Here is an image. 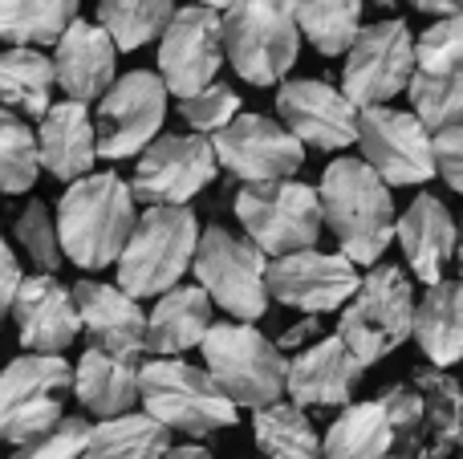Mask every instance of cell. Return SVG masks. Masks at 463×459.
<instances>
[{
  "label": "cell",
  "instance_id": "obj_30",
  "mask_svg": "<svg viewBox=\"0 0 463 459\" xmlns=\"http://www.w3.org/2000/svg\"><path fill=\"white\" fill-rule=\"evenodd\" d=\"M171 452V431L146 411L98 419L81 459H163Z\"/></svg>",
  "mask_w": 463,
  "mask_h": 459
},
{
  "label": "cell",
  "instance_id": "obj_48",
  "mask_svg": "<svg viewBox=\"0 0 463 459\" xmlns=\"http://www.w3.org/2000/svg\"><path fill=\"white\" fill-rule=\"evenodd\" d=\"M195 5H203V8H216V13H224V8H232L236 0H195Z\"/></svg>",
  "mask_w": 463,
  "mask_h": 459
},
{
  "label": "cell",
  "instance_id": "obj_19",
  "mask_svg": "<svg viewBox=\"0 0 463 459\" xmlns=\"http://www.w3.org/2000/svg\"><path fill=\"white\" fill-rule=\"evenodd\" d=\"M362 374V358L345 346L342 338H317L313 346H305L297 358H288V382H285V395L288 403L297 407H350L354 403V390H358Z\"/></svg>",
  "mask_w": 463,
  "mask_h": 459
},
{
  "label": "cell",
  "instance_id": "obj_37",
  "mask_svg": "<svg viewBox=\"0 0 463 459\" xmlns=\"http://www.w3.org/2000/svg\"><path fill=\"white\" fill-rule=\"evenodd\" d=\"M407 98H411V114L423 122L431 135L448 126H459L463 122V70H451V73H423L415 70L407 86Z\"/></svg>",
  "mask_w": 463,
  "mask_h": 459
},
{
  "label": "cell",
  "instance_id": "obj_34",
  "mask_svg": "<svg viewBox=\"0 0 463 459\" xmlns=\"http://www.w3.org/2000/svg\"><path fill=\"white\" fill-rule=\"evenodd\" d=\"M362 5L366 0H293V13L321 57H345L362 33Z\"/></svg>",
  "mask_w": 463,
  "mask_h": 459
},
{
  "label": "cell",
  "instance_id": "obj_7",
  "mask_svg": "<svg viewBox=\"0 0 463 459\" xmlns=\"http://www.w3.org/2000/svg\"><path fill=\"white\" fill-rule=\"evenodd\" d=\"M415 305L419 301H415V289H411L407 268L378 260L362 276L358 293H354L350 305L337 317V338L362 358V366H374L411 338Z\"/></svg>",
  "mask_w": 463,
  "mask_h": 459
},
{
  "label": "cell",
  "instance_id": "obj_17",
  "mask_svg": "<svg viewBox=\"0 0 463 459\" xmlns=\"http://www.w3.org/2000/svg\"><path fill=\"white\" fill-rule=\"evenodd\" d=\"M362 273L345 252L301 248L269 260V297L297 314H337L358 293Z\"/></svg>",
  "mask_w": 463,
  "mask_h": 459
},
{
  "label": "cell",
  "instance_id": "obj_11",
  "mask_svg": "<svg viewBox=\"0 0 463 459\" xmlns=\"http://www.w3.org/2000/svg\"><path fill=\"white\" fill-rule=\"evenodd\" d=\"M220 175V159L212 138L203 135H159L138 155L130 192L146 208H187L200 192H208Z\"/></svg>",
  "mask_w": 463,
  "mask_h": 459
},
{
  "label": "cell",
  "instance_id": "obj_2",
  "mask_svg": "<svg viewBox=\"0 0 463 459\" xmlns=\"http://www.w3.org/2000/svg\"><path fill=\"white\" fill-rule=\"evenodd\" d=\"M321 211L326 224L334 232L337 248L354 260V265L374 268L383 260V252L394 240V195L391 187L378 179V171L370 163L342 155L321 171Z\"/></svg>",
  "mask_w": 463,
  "mask_h": 459
},
{
  "label": "cell",
  "instance_id": "obj_4",
  "mask_svg": "<svg viewBox=\"0 0 463 459\" xmlns=\"http://www.w3.org/2000/svg\"><path fill=\"white\" fill-rule=\"evenodd\" d=\"M200 248V220L192 208H146L118 257V289L135 301L163 297L187 276Z\"/></svg>",
  "mask_w": 463,
  "mask_h": 459
},
{
  "label": "cell",
  "instance_id": "obj_38",
  "mask_svg": "<svg viewBox=\"0 0 463 459\" xmlns=\"http://www.w3.org/2000/svg\"><path fill=\"white\" fill-rule=\"evenodd\" d=\"M41 175L37 135L21 114L0 106V195H24Z\"/></svg>",
  "mask_w": 463,
  "mask_h": 459
},
{
  "label": "cell",
  "instance_id": "obj_43",
  "mask_svg": "<svg viewBox=\"0 0 463 459\" xmlns=\"http://www.w3.org/2000/svg\"><path fill=\"white\" fill-rule=\"evenodd\" d=\"M435 171L456 195H463V122L435 135Z\"/></svg>",
  "mask_w": 463,
  "mask_h": 459
},
{
  "label": "cell",
  "instance_id": "obj_21",
  "mask_svg": "<svg viewBox=\"0 0 463 459\" xmlns=\"http://www.w3.org/2000/svg\"><path fill=\"white\" fill-rule=\"evenodd\" d=\"M73 305H78L81 317V333L90 338L94 350L135 358V362L138 354H146V314L118 285L78 281L73 285Z\"/></svg>",
  "mask_w": 463,
  "mask_h": 459
},
{
  "label": "cell",
  "instance_id": "obj_46",
  "mask_svg": "<svg viewBox=\"0 0 463 459\" xmlns=\"http://www.w3.org/2000/svg\"><path fill=\"white\" fill-rule=\"evenodd\" d=\"M411 8H419V13H431V16H456L463 13V0H407Z\"/></svg>",
  "mask_w": 463,
  "mask_h": 459
},
{
  "label": "cell",
  "instance_id": "obj_42",
  "mask_svg": "<svg viewBox=\"0 0 463 459\" xmlns=\"http://www.w3.org/2000/svg\"><path fill=\"white\" fill-rule=\"evenodd\" d=\"M90 427H94V423H86L81 415H65L45 436L16 447L13 459H81V452H86V444H90Z\"/></svg>",
  "mask_w": 463,
  "mask_h": 459
},
{
  "label": "cell",
  "instance_id": "obj_50",
  "mask_svg": "<svg viewBox=\"0 0 463 459\" xmlns=\"http://www.w3.org/2000/svg\"><path fill=\"white\" fill-rule=\"evenodd\" d=\"M459 281H463V240H459Z\"/></svg>",
  "mask_w": 463,
  "mask_h": 459
},
{
  "label": "cell",
  "instance_id": "obj_45",
  "mask_svg": "<svg viewBox=\"0 0 463 459\" xmlns=\"http://www.w3.org/2000/svg\"><path fill=\"white\" fill-rule=\"evenodd\" d=\"M317 333H321V317L305 314L301 322L288 325V330L277 338V350H280V354H285V350H297V354H301L305 346H313V342H317Z\"/></svg>",
  "mask_w": 463,
  "mask_h": 459
},
{
  "label": "cell",
  "instance_id": "obj_25",
  "mask_svg": "<svg viewBox=\"0 0 463 459\" xmlns=\"http://www.w3.org/2000/svg\"><path fill=\"white\" fill-rule=\"evenodd\" d=\"M212 297L200 285H175L171 293L155 297L146 314V354L155 358H184L187 350L203 346L212 322Z\"/></svg>",
  "mask_w": 463,
  "mask_h": 459
},
{
  "label": "cell",
  "instance_id": "obj_14",
  "mask_svg": "<svg viewBox=\"0 0 463 459\" xmlns=\"http://www.w3.org/2000/svg\"><path fill=\"white\" fill-rule=\"evenodd\" d=\"M358 146L362 163H370L386 187H419L439 175L435 171V135L411 110H391V106L362 110Z\"/></svg>",
  "mask_w": 463,
  "mask_h": 459
},
{
  "label": "cell",
  "instance_id": "obj_9",
  "mask_svg": "<svg viewBox=\"0 0 463 459\" xmlns=\"http://www.w3.org/2000/svg\"><path fill=\"white\" fill-rule=\"evenodd\" d=\"M73 370L61 354H21L0 366V444H29L65 419Z\"/></svg>",
  "mask_w": 463,
  "mask_h": 459
},
{
  "label": "cell",
  "instance_id": "obj_5",
  "mask_svg": "<svg viewBox=\"0 0 463 459\" xmlns=\"http://www.w3.org/2000/svg\"><path fill=\"white\" fill-rule=\"evenodd\" d=\"M224 61L248 86H280L301 57L293 0H236L224 8Z\"/></svg>",
  "mask_w": 463,
  "mask_h": 459
},
{
  "label": "cell",
  "instance_id": "obj_39",
  "mask_svg": "<svg viewBox=\"0 0 463 459\" xmlns=\"http://www.w3.org/2000/svg\"><path fill=\"white\" fill-rule=\"evenodd\" d=\"M16 244L24 248V257L33 260L37 273H53L57 276L65 252H61V236H57V216L41 200H29L24 203V211L16 216Z\"/></svg>",
  "mask_w": 463,
  "mask_h": 459
},
{
  "label": "cell",
  "instance_id": "obj_23",
  "mask_svg": "<svg viewBox=\"0 0 463 459\" xmlns=\"http://www.w3.org/2000/svg\"><path fill=\"white\" fill-rule=\"evenodd\" d=\"M394 236H399V248L407 257L411 273L423 285H439L459 248V228L456 216L448 211V203L431 192L415 195L411 208L394 224Z\"/></svg>",
  "mask_w": 463,
  "mask_h": 459
},
{
  "label": "cell",
  "instance_id": "obj_35",
  "mask_svg": "<svg viewBox=\"0 0 463 459\" xmlns=\"http://www.w3.org/2000/svg\"><path fill=\"white\" fill-rule=\"evenodd\" d=\"M175 16V0H102L98 5V24L114 37L118 53H135V49L151 45L163 37V29Z\"/></svg>",
  "mask_w": 463,
  "mask_h": 459
},
{
  "label": "cell",
  "instance_id": "obj_29",
  "mask_svg": "<svg viewBox=\"0 0 463 459\" xmlns=\"http://www.w3.org/2000/svg\"><path fill=\"white\" fill-rule=\"evenodd\" d=\"M57 73L53 57L41 49L13 45L0 53V106L13 114H29V118H45L53 106Z\"/></svg>",
  "mask_w": 463,
  "mask_h": 459
},
{
  "label": "cell",
  "instance_id": "obj_36",
  "mask_svg": "<svg viewBox=\"0 0 463 459\" xmlns=\"http://www.w3.org/2000/svg\"><path fill=\"white\" fill-rule=\"evenodd\" d=\"M411 387L423 395V411L431 431L451 447V452H463V387L459 379H451L439 366H419L411 374Z\"/></svg>",
  "mask_w": 463,
  "mask_h": 459
},
{
  "label": "cell",
  "instance_id": "obj_18",
  "mask_svg": "<svg viewBox=\"0 0 463 459\" xmlns=\"http://www.w3.org/2000/svg\"><path fill=\"white\" fill-rule=\"evenodd\" d=\"M277 114L301 146L313 151H345L358 143V106L342 94V86H329L317 78L280 81L277 89Z\"/></svg>",
  "mask_w": 463,
  "mask_h": 459
},
{
  "label": "cell",
  "instance_id": "obj_40",
  "mask_svg": "<svg viewBox=\"0 0 463 459\" xmlns=\"http://www.w3.org/2000/svg\"><path fill=\"white\" fill-rule=\"evenodd\" d=\"M415 65L423 73L463 70V13L439 16L435 24H427L423 37H415Z\"/></svg>",
  "mask_w": 463,
  "mask_h": 459
},
{
  "label": "cell",
  "instance_id": "obj_41",
  "mask_svg": "<svg viewBox=\"0 0 463 459\" xmlns=\"http://www.w3.org/2000/svg\"><path fill=\"white\" fill-rule=\"evenodd\" d=\"M179 114H184V122L192 126V135L212 138L240 114V94L232 86H224V81H212L200 94L179 98Z\"/></svg>",
  "mask_w": 463,
  "mask_h": 459
},
{
  "label": "cell",
  "instance_id": "obj_13",
  "mask_svg": "<svg viewBox=\"0 0 463 459\" xmlns=\"http://www.w3.org/2000/svg\"><path fill=\"white\" fill-rule=\"evenodd\" d=\"M167 122V86L159 73H122L98 102V155L102 159H135L159 138Z\"/></svg>",
  "mask_w": 463,
  "mask_h": 459
},
{
  "label": "cell",
  "instance_id": "obj_32",
  "mask_svg": "<svg viewBox=\"0 0 463 459\" xmlns=\"http://www.w3.org/2000/svg\"><path fill=\"white\" fill-rule=\"evenodd\" d=\"M378 403H383L394 431V459H451V447L431 431L423 411V395L411 382L386 387L378 395Z\"/></svg>",
  "mask_w": 463,
  "mask_h": 459
},
{
  "label": "cell",
  "instance_id": "obj_31",
  "mask_svg": "<svg viewBox=\"0 0 463 459\" xmlns=\"http://www.w3.org/2000/svg\"><path fill=\"white\" fill-rule=\"evenodd\" d=\"M252 439L264 459H321V436L305 407L269 403L252 411Z\"/></svg>",
  "mask_w": 463,
  "mask_h": 459
},
{
  "label": "cell",
  "instance_id": "obj_33",
  "mask_svg": "<svg viewBox=\"0 0 463 459\" xmlns=\"http://www.w3.org/2000/svg\"><path fill=\"white\" fill-rule=\"evenodd\" d=\"M78 0H0V41L8 45H57L78 21Z\"/></svg>",
  "mask_w": 463,
  "mask_h": 459
},
{
  "label": "cell",
  "instance_id": "obj_15",
  "mask_svg": "<svg viewBox=\"0 0 463 459\" xmlns=\"http://www.w3.org/2000/svg\"><path fill=\"white\" fill-rule=\"evenodd\" d=\"M216 159L240 183H277L305 167V146L285 122L264 114H236L220 135H212Z\"/></svg>",
  "mask_w": 463,
  "mask_h": 459
},
{
  "label": "cell",
  "instance_id": "obj_6",
  "mask_svg": "<svg viewBox=\"0 0 463 459\" xmlns=\"http://www.w3.org/2000/svg\"><path fill=\"white\" fill-rule=\"evenodd\" d=\"M200 354L203 370L220 382V390L236 407L260 411V407L285 398L288 358L252 322H216L203 338Z\"/></svg>",
  "mask_w": 463,
  "mask_h": 459
},
{
  "label": "cell",
  "instance_id": "obj_49",
  "mask_svg": "<svg viewBox=\"0 0 463 459\" xmlns=\"http://www.w3.org/2000/svg\"><path fill=\"white\" fill-rule=\"evenodd\" d=\"M366 5H378V8H391L394 0H366Z\"/></svg>",
  "mask_w": 463,
  "mask_h": 459
},
{
  "label": "cell",
  "instance_id": "obj_44",
  "mask_svg": "<svg viewBox=\"0 0 463 459\" xmlns=\"http://www.w3.org/2000/svg\"><path fill=\"white\" fill-rule=\"evenodd\" d=\"M21 285H24L21 260H16V252L8 248L5 240H0V325H5V317L13 314V301H16V293H21Z\"/></svg>",
  "mask_w": 463,
  "mask_h": 459
},
{
  "label": "cell",
  "instance_id": "obj_22",
  "mask_svg": "<svg viewBox=\"0 0 463 459\" xmlns=\"http://www.w3.org/2000/svg\"><path fill=\"white\" fill-rule=\"evenodd\" d=\"M53 73L70 102H102V94L118 81V45L102 24L73 21L53 45Z\"/></svg>",
  "mask_w": 463,
  "mask_h": 459
},
{
  "label": "cell",
  "instance_id": "obj_16",
  "mask_svg": "<svg viewBox=\"0 0 463 459\" xmlns=\"http://www.w3.org/2000/svg\"><path fill=\"white\" fill-rule=\"evenodd\" d=\"M220 65H224V16L203 5L175 8L159 37V78L167 94H200L203 86L216 81Z\"/></svg>",
  "mask_w": 463,
  "mask_h": 459
},
{
  "label": "cell",
  "instance_id": "obj_24",
  "mask_svg": "<svg viewBox=\"0 0 463 459\" xmlns=\"http://www.w3.org/2000/svg\"><path fill=\"white\" fill-rule=\"evenodd\" d=\"M37 155L41 171H49L61 183H78V179L94 175L98 163V126L90 118L86 102H53L49 114L41 118L37 130Z\"/></svg>",
  "mask_w": 463,
  "mask_h": 459
},
{
  "label": "cell",
  "instance_id": "obj_28",
  "mask_svg": "<svg viewBox=\"0 0 463 459\" xmlns=\"http://www.w3.org/2000/svg\"><path fill=\"white\" fill-rule=\"evenodd\" d=\"M321 459H394V431L383 403L342 407L329 431L321 436Z\"/></svg>",
  "mask_w": 463,
  "mask_h": 459
},
{
  "label": "cell",
  "instance_id": "obj_47",
  "mask_svg": "<svg viewBox=\"0 0 463 459\" xmlns=\"http://www.w3.org/2000/svg\"><path fill=\"white\" fill-rule=\"evenodd\" d=\"M163 459H212V452L200 444V439H195V444H171V452Z\"/></svg>",
  "mask_w": 463,
  "mask_h": 459
},
{
  "label": "cell",
  "instance_id": "obj_26",
  "mask_svg": "<svg viewBox=\"0 0 463 459\" xmlns=\"http://www.w3.org/2000/svg\"><path fill=\"white\" fill-rule=\"evenodd\" d=\"M73 398L98 419L135 411L138 403V362L90 346L73 366Z\"/></svg>",
  "mask_w": 463,
  "mask_h": 459
},
{
  "label": "cell",
  "instance_id": "obj_27",
  "mask_svg": "<svg viewBox=\"0 0 463 459\" xmlns=\"http://www.w3.org/2000/svg\"><path fill=\"white\" fill-rule=\"evenodd\" d=\"M411 338L427 354V362L448 370L463 362V281L427 285L423 301L415 305V330Z\"/></svg>",
  "mask_w": 463,
  "mask_h": 459
},
{
  "label": "cell",
  "instance_id": "obj_8",
  "mask_svg": "<svg viewBox=\"0 0 463 459\" xmlns=\"http://www.w3.org/2000/svg\"><path fill=\"white\" fill-rule=\"evenodd\" d=\"M236 220L244 236L264 257H288V252L313 248L326 228L317 187L301 179H277V183H244L236 195Z\"/></svg>",
  "mask_w": 463,
  "mask_h": 459
},
{
  "label": "cell",
  "instance_id": "obj_3",
  "mask_svg": "<svg viewBox=\"0 0 463 459\" xmlns=\"http://www.w3.org/2000/svg\"><path fill=\"white\" fill-rule=\"evenodd\" d=\"M138 403L167 431L192 439L228 431L240 419V407L220 390V382L184 358H151L138 366Z\"/></svg>",
  "mask_w": 463,
  "mask_h": 459
},
{
  "label": "cell",
  "instance_id": "obj_12",
  "mask_svg": "<svg viewBox=\"0 0 463 459\" xmlns=\"http://www.w3.org/2000/svg\"><path fill=\"white\" fill-rule=\"evenodd\" d=\"M415 70V37H411L407 21L394 16V21L366 24L345 53L342 94L358 110L386 106L394 94H407Z\"/></svg>",
  "mask_w": 463,
  "mask_h": 459
},
{
  "label": "cell",
  "instance_id": "obj_10",
  "mask_svg": "<svg viewBox=\"0 0 463 459\" xmlns=\"http://www.w3.org/2000/svg\"><path fill=\"white\" fill-rule=\"evenodd\" d=\"M192 273L200 289L220 305L232 322H252L269 309V257L248 236H232L228 228L212 224L200 232Z\"/></svg>",
  "mask_w": 463,
  "mask_h": 459
},
{
  "label": "cell",
  "instance_id": "obj_20",
  "mask_svg": "<svg viewBox=\"0 0 463 459\" xmlns=\"http://www.w3.org/2000/svg\"><path fill=\"white\" fill-rule=\"evenodd\" d=\"M13 322L16 333H21V346L29 354H61L81 333L73 289H65L53 273L24 276L21 293L13 301Z\"/></svg>",
  "mask_w": 463,
  "mask_h": 459
},
{
  "label": "cell",
  "instance_id": "obj_1",
  "mask_svg": "<svg viewBox=\"0 0 463 459\" xmlns=\"http://www.w3.org/2000/svg\"><path fill=\"white\" fill-rule=\"evenodd\" d=\"M135 203L138 200L130 183L114 171H94V175L65 187L61 203H57V236H61L65 260L86 268V273H102V268L118 265L122 248L138 224Z\"/></svg>",
  "mask_w": 463,
  "mask_h": 459
}]
</instances>
